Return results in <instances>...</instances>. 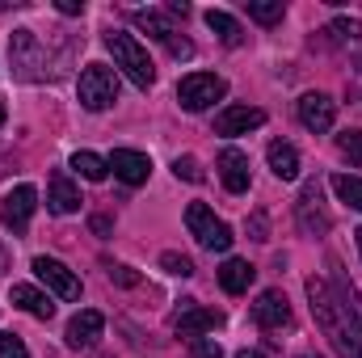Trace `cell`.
Returning a JSON list of instances; mask_svg holds the SVG:
<instances>
[{
    "label": "cell",
    "mask_w": 362,
    "mask_h": 358,
    "mask_svg": "<svg viewBox=\"0 0 362 358\" xmlns=\"http://www.w3.org/2000/svg\"><path fill=\"white\" fill-rule=\"evenodd\" d=\"M245 8H249V17H253V21H262V25L282 21V13H286V4H282V0H249Z\"/></svg>",
    "instance_id": "cell-25"
},
{
    "label": "cell",
    "mask_w": 362,
    "mask_h": 358,
    "mask_svg": "<svg viewBox=\"0 0 362 358\" xmlns=\"http://www.w3.org/2000/svg\"><path fill=\"white\" fill-rule=\"evenodd\" d=\"M299 358H316V354H299Z\"/></svg>",
    "instance_id": "cell-38"
},
{
    "label": "cell",
    "mask_w": 362,
    "mask_h": 358,
    "mask_svg": "<svg viewBox=\"0 0 362 358\" xmlns=\"http://www.w3.org/2000/svg\"><path fill=\"white\" fill-rule=\"evenodd\" d=\"M59 13L76 17V13H85V0H59Z\"/></svg>",
    "instance_id": "cell-33"
},
{
    "label": "cell",
    "mask_w": 362,
    "mask_h": 358,
    "mask_svg": "<svg viewBox=\"0 0 362 358\" xmlns=\"http://www.w3.org/2000/svg\"><path fill=\"white\" fill-rule=\"evenodd\" d=\"M223 325V316L219 312H211V308H198L194 299H185L177 312V333L181 337H202V333H215Z\"/></svg>",
    "instance_id": "cell-10"
},
{
    "label": "cell",
    "mask_w": 362,
    "mask_h": 358,
    "mask_svg": "<svg viewBox=\"0 0 362 358\" xmlns=\"http://www.w3.org/2000/svg\"><path fill=\"white\" fill-rule=\"evenodd\" d=\"M219 178L228 185V194H245L249 190V156L240 148H223L219 152Z\"/></svg>",
    "instance_id": "cell-14"
},
{
    "label": "cell",
    "mask_w": 362,
    "mask_h": 358,
    "mask_svg": "<svg viewBox=\"0 0 362 358\" xmlns=\"http://www.w3.org/2000/svg\"><path fill=\"white\" fill-rule=\"evenodd\" d=\"M333 118H337V101L329 97V93H303L299 97V122L308 127V131H329L333 127Z\"/></svg>",
    "instance_id": "cell-8"
},
{
    "label": "cell",
    "mask_w": 362,
    "mask_h": 358,
    "mask_svg": "<svg viewBox=\"0 0 362 358\" xmlns=\"http://www.w3.org/2000/svg\"><path fill=\"white\" fill-rule=\"evenodd\" d=\"M173 173L185 178V181H202V169H198V161H194V156H177V161H173Z\"/></svg>",
    "instance_id": "cell-30"
},
{
    "label": "cell",
    "mask_w": 362,
    "mask_h": 358,
    "mask_svg": "<svg viewBox=\"0 0 362 358\" xmlns=\"http://www.w3.org/2000/svg\"><path fill=\"white\" fill-rule=\"evenodd\" d=\"M354 236H358V249H362V228H358V232H354Z\"/></svg>",
    "instance_id": "cell-37"
},
{
    "label": "cell",
    "mask_w": 362,
    "mask_h": 358,
    "mask_svg": "<svg viewBox=\"0 0 362 358\" xmlns=\"http://www.w3.org/2000/svg\"><path fill=\"white\" fill-rule=\"evenodd\" d=\"M206 25L219 34V42H223V47H240V42H245L240 21H236L232 13H223V8H211V13H206Z\"/></svg>",
    "instance_id": "cell-21"
},
{
    "label": "cell",
    "mask_w": 362,
    "mask_h": 358,
    "mask_svg": "<svg viewBox=\"0 0 362 358\" xmlns=\"http://www.w3.org/2000/svg\"><path fill=\"white\" fill-rule=\"evenodd\" d=\"M169 13H173V17H189V4H181V0H173V4H169Z\"/></svg>",
    "instance_id": "cell-34"
},
{
    "label": "cell",
    "mask_w": 362,
    "mask_h": 358,
    "mask_svg": "<svg viewBox=\"0 0 362 358\" xmlns=\"http://www.w3.org/2000/svg\"><path fill=\"white\" fill-rule=\"evenodd\" d=\"M189 358H223L215 337H189Z\"/></svg>",
    "instance_id": "cell-28"
},
{
    "label": "cell",
    "mask_w": 362,
    "mask_h": 358,
    "mask_svg": "<svg viewBox=\"0 0 362 358\" xmlns=\"http://www.w3.org/2000/svg\"><path fill=\"white\" fill-rule=\"evenodd\" d=\"M337 152H341L354 169H362V131H341V135H337Z\"/></svg>",
    "instance_id": "cell-26"
},
{
    "label": "cell",
    "mask_w": 362,
    "mask_h": 358,
    "mask_svg": "<svg viewBox=\"0 0 362 358\" xmlns=\"http://www.w3.org/2000/svg\"><path fill=\"white\" fill-rule=\"evenodd\" d=\"M266 156H270L274 178H282V181H295V178H299V152H295V144H286V139H274Z\"/></svg>",
    "instance_id": "cell-20"
},
{
    "label": "cell",
    "mask_w": 362,
    "mask_h": 358,
    "mask_svg": "<svg viewBox=\"0 0 362 358\" xmlns=\"http://www.w3.org/2000/svg\"><path fill=\"white\" fill-rule=\"evenodd\" d=\"M72 169H76L85 181H105V173H110V161H101L97 152H76V156H72Z\"/></svg>",
    "instance_id": "cell-23"
},
{
    "label": "cell",
    "mask_w": 362,
    "mask_h": 358,
    "mask_svg": "<svg viewBox=\"0 0 362 358\" xmlns=\"http://www.w3.org/2000/svg\"><path fill=\"white\" fill-rule=\"evenodd\" d=\"M333 190H337V198H341L346 207H354V211H362V178H350V173H337V178H333Z\"/></svg>",
    "instance_id": "cell-24"
},
{
    "label": "cell",
    "mask_w": 362,
    "mask_h": 358,
    "mask_svg": "<svg viewBox=\"0 0 362 358\" xmlns=\"http://www.w3.org/2000/svg\"><path fill=\"white\" fill-rule=\"evenodd\" d=\"M13 304H17L21 312L38 316V321H51V316H55V304H51V295H42L38 287H25V282H17V287H13Z\"/></svg>",
    "instance_id": "cell-17"
},
{
    "label": "cell",
    "mask_w": 362,
    "mask_h": 358,
    "mask_svg": "<svg viewBox=\"0 0 362 358\" xmlns=\"http://www.w3.org/2000/svg\"><path fill=\"white\" fill-rule=\"evenodd\" d=\"M34 207H38V190H34V185H13V190L0 198V224L17 236V232H25V228H30Z\"/></svg>",
    "instance_id": "cell-6"
},
{
    "label": "cell",
    "mask_w": 362,
    "mask_h": 358,
    "mask_svg": "<svg viewBox=\"0 0 362 358\" xmlns=\"http://www.w3.org/2000/svg\"><path fill=\"white\" fill-rule=\"evenodd\" d=\"M160 266L169 270V274H177V278H189L194 274V262L185 253H160Z\"/></svg>",
    "instance_id": "cell-27"
},
{
    "label": "cell",
    "mask_w": 362,
    "mask_h": 358,
    "mask_svg": "<svg viewBox=\"0 0 362 358\" xmlns=\"http://www.w3.org/2000/svg\"><path fill=\"white\" fill-rule=\"evenodd\" d=\"M299 228L303 232H312V236H320V232H329V215H325V207H320V185L312 181V185H303V194H299Z\"/></svg>",
    "instance_id": "cell-13"
},
{
    "label": "cell",
    "mask_w": 362,
    "mask_h": 358,
    "mask_svg": "<svg viewBox=\"0 0 362 358\" xmlns=\"http://www.w3.org/2000/svg\"><path fill=\"white\" fill-rule=\"evenodd\" d=\"M110 278H114V282H122V287H135V282H139V274H135L131 266H114V270H110Z\"/></svg>",
    "instance_id": "cell-32"
},
{
    "label": "cell",
    "mask_w": 362,
    "mask_h": 358,
    "mask_svg": "<svg viewBox=\"0 0 362 358\" xmlns=\"http://www.w3.org/2000/svg\"><path fill=\"white\" fill-rule=\"evenodd\" d=\"M253 321H257L262 329H282V325H291V304H286V295H282V291H262L257 304H253Z\"/></svg>",
    "instance_id": "cell-12"
},
{
    "label": "cell",
    "mask_w": 362,
    "mask_h": 358,
    "mask_svg": "<svg viewBox=\"0 0 362 358\" xmlns=\"http://www.w3.org/2000/svg\"><path fill=\"white\" fill-rule=\"evenodd\" d=\"M253 274H257V270L249 266V262L228 258V262L219 266V287H223L228 295H245V291H249V282H253Z\"/></svg>",
    "instance_id": "cell-19"
},
{
    "label": "cell",
    "mask_w": 362,
    "mask_h": 358,
    "mask_svg": "<svg viewBox=\"0 0 362 358\" xmlns=\"http://www.w3.org/2000/svg\"><path fill=\"white\" fill-rule=\"evenodd\" d=\"M223 93H228V81L223 76H215V72H189V76H181V85H177V101H181V110L202 114Z\"/></svg>",
    "instance_id": "cell-3"
},
{
    "label": "cell",
    "mask_w": 362,
    "mask_h": 358,
    "mask_svg": "<svg viewBox=\"0 0 362 358\" xmlns=\"http://www.w3.org/2000/svg\"><path fill=\"white\" fill-rule=\"evenodd\" d=\"M236 358H262V354H257V350H240Z\"/></svg>",
    "instance_id": "cell-35"
},
{
    "label": "cell",
    "mask_w": 362,
    "mask_h": 358,
    "mask_svg": "<svg viewBox=\"0 0 362 358\" xmlns=\"http://www.w3.org/2000/svg\"><path fill=\"white\" fill-rule=\"evenodd\" d=\"M165 47H169V55H173V59H189V55H194V42H189V38H181V34H173Z\"/></svg>",
    "instance_id": "cell-31"
},
{
    "label": "cell",
    "mask_w": 362,
    "mask_h": 358,
    "mask_svg": "<svg viewBox=\"0 0 362 358\" xmlns=\"http://www.w3.org/2000/svg\"><path fill=\"white\" fill-rule=\"evenodd\" d=\"M105 47H110V55H114V68H122L135 89H152V85H156V68H152L148 51L139 47V38L110 30V34H105Z\"/></svg>",
    "instance_id": "cell-1"
},
{
    "label": "cell",
    "mask_w": 362,
    "mask_h": 358,
    "mask_svg": "<svg viewBox=\"0 0 362 358\" xmlns=\"http://www.w3.org/2000/svg\"><path fill=\"white\" fill-rule=\"evenodd\" d=\"M0 127H4V101H0Z\"/></svg>",
    "instance_id": "cell-36"
},
{
    "label": "cell",
    "mask_w": 362,
    "mask_h": 358,
    "mask_svg": "<svg viewBox=\"0 0 362 358\" xmlns=\"http://www.w3.org/2000/svg\"><path fill=\"white\" fill-rule=\"evenodd\" d=\"M101 329H105V316H101V312H93V308L76 312V316L68 321V346H72V350L93 346V342L101 337Z\"/></svg>",
    "instance_id": "cell-15"
},
{
    "label": "cell",
    "mask_w": 362,
    "mask_h": 358,
    "mask_svg": "<svg viewBox=\"0 0 362 358\" xmlns=\"http://www.w3.org/2000/svg\"><path fill=\"white\" fill-rule=\"evenodd\" d=\"M34 274H38L59 299H81V278L64 266V262H55V258H34Z\"/></svg>",
    "instance_id": "cell-7"
},
{
    "label": "cell",
    "mask_w": 362,
    "mask_h": 358,
    "mask_svg": "<svg viewBox=\"0 0 362 358\" xmlns=\"http://www.w3.org/2000/svg\"><path fill=\"white\" fill-rule=\"evenodd\" d=\"M76 97H81L85 110H110L118 101V76L105 64H89L76 81Z\"/></svg>",
    "instance_id": "cell-4"
},
{
    "label": "cell",
    "mask_w": 362,
    "mask_h": 358,
    "mask_svg": "<svg viewBox=\"0 0 362 358\" xmlns=\"http://www.w3.org/2000/svg\"><path fill=\"white\" fill-rule=\"evenodd\" d=\"M110 169H114V178L127 181V185H144V181H148V173H152V161H148L144 152L114 148V156H110Z\"/></svg>",
    "instance_id": "cell-11"
},
{
    "label": "cell",
    "mask_w": 362,
    "mask_h": 358,
    "mask_svg": "<svg viewBox=\"0 0 362 358\" xmlns=\"http://www.w3.org/2000/svg\"><path fill=\"white\" fill-rule=\"evenodd\" d=\"M185 228H189V236H194L202 249H211V253H228V249H232V228H228L223 219H215V211H211L206 202H189V207H185Z\"/></svg>",
    "instance_id": "cell-2"
},
{
    "label": "cell",
    "mask_w": 362,
    "mask_h": 358,
    "mask_svg": "<svg viewBox=\"0 0 362 358\" xmlns=\"http://www.w3.org/2000/svg\"><path fill=\"white\" fill-rule=\"evenodd\" d=\"M266 122V114L257 105H228L215 114V135H249Z\"/></svg>",
    "instance_id": "cell-9"
},
{
    "label": "cell",
    "mask_w": 362,
    "mask_h": 358,
    "mask_svg": "<svg viewBox=\"0 0 362 358\" xmlns=\"http://www.w3.org/2000/svg\"><path fill=\"white\" fill-rule=\"evenodd\" d=\"M135 25H139V30H148V34H152V38H160V42H169V38L177 34V30H173V21H169L165 13H156V8H139V13H135Z\"/></svg>",
    "instance_id": "cell-22"
},
{
    "label": "cell",
    "mask_w": 362,
    "mask_h": 358,
    "mask_svg": "<svg viewBox=\"0 0 362 358\" xmlns=\"http://www.w3.org/2000/svg\"><path fill=\"white\" fill-rule=\"evenodd\" d=\"M0 358H30V350L17 333H0Z\"/></svg>",
    "instance_id": "cell-29"
},
{
    "label": "cell",
    "mask_w": 362,
    "mask_h": 358,
    "mask_svg": "<svg viewBox=\"0 0 362 358\" xmlns=\"http://www.w3.org/2000/svg\"><path fill=\"white\" fill-rule=\"evenodd\" d=\"M337 47H346L350 55H354V64H358V72H362V21H350V17H337L329 30H325Z\"/></svg>",
    "instance_id": "cell-18"
},
{
    "label": "cell",
    "mask_w": 362,
    "mask_h": 358,
    "mask_svg": "<svg viewBox=\"0 0 362 358\" xmlns=\"http://www.w3.org/2000/svg\"><path fill=\"white\" fill-rule=\"evenodd\" d=\"M47 207L55 211V215H72L76 207H81V190L72 185L68 173H55L51 178V190H47Z\"/></svg>",
    "instance_id": "cell-16"
},
{
    "label": "cell",
    "mask_w": 362,
    "mask_h": 358,
    "mask_svg": "<svg viewBox=\"0 0 362 358\" xmlns=\"http://www.w3.org/2000/svg\"><path fill=\"white\" fill-rule=\"evenodd\" d=\"M8 55H13V68H17L21 81H38V76H47V72H42V68H47V55H42L34 30H17L13 42H8Z\"/></svg>",
    "instance_id": "cell-5"
}]
</instances>
